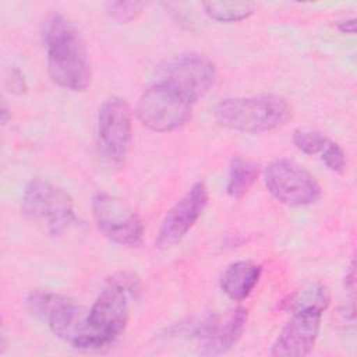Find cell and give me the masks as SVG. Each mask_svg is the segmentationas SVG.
Masks as SVG:
<instances>
[{
	"mask_svg": "<svg viewBox=\"0 0 357 357\" xmlns=\"http://www.w3.org/2000/svg\"><path fill=\"white\" fill-rule=\"evenodd\" d=\"M322 312L301 311L291 314V318L279 332L271 354L276 357H300L308 354L318 339Z\"/></svg>",
	"mask_w": 357,
	"mask_h": 357,
	"instance_id": "7c38bea8",
	"label": "cell"
},
{
	"mask_svg": "<svg viewBox=\"0 0 357 357\" xmlns=\"http://www.w3.org/2000/svg\"><path fill=\"white\" fill-rule=\"evenodd\" d=\"M218 79L212 59L199 53H185L167 60L159 70L160 81L194 105L204 98Z\"/></svg>",
	"mask_w": 357,
	"mask_h": 357,
	"instance_id": "5b68a950",
	"label": "cell"
},
{
	"mask_svg": "<svg viewBox=\"0 0 357 357\" xmlns=\"http://www.w3.org/2000/svg\"><path fill=\"white\" fill-rule=\"evenodd\" d=\"M208 199L206 185L202 181H195L165 213L156 233L155 245L166 250L180 243L204 213Z\"/></svg>",
	"mask_w": 357,
	"mask_h": 357,
	"instance_id": "30bf717a",
	"label": "cell"
},
{
	"mask_svg": "<svg viewBox=\"0 0 357 357\" xmlns=\"http://www.w3.org/2000/svg\"><path fill=\"white\" fill-rule=\"evenodd\" d=\"M262 268L251 259H238L229 264L220 273L222 291L233 301L245 300L259 282Z\"/></svg>",
	"mask_w": 357,
	"mask_h": 357,
	"instance_id": "4fadbf2b",
	"label": "cell"
},
{
	"mask_svg": "<svg viewBox=\"0 0 357 357\" xmlns=\"http://www.w3.org/2000/svg\"><path fill=\"white\" fill-rule=\"evenodd\" d=\"M128 312V291L117 280L110 279L96 296L86 318L89 326L112 344L123 335Z\"/></svg>",
	"mask_w": 357,
	"mask_h": 357,
	"instance_id": "8fae6325",
	"label": "cell"
},
{
	"mask_svg": "<svg viewBox=\"0 0 357 357\" xmlns=\"http://www.w3.org/2000/svg\"><path fill=\"white\" fill-rule=\"evenodd\" d=\"M1 124H7V121L11 119V113H10V107L6 103V99L1 100Z\"/></svg>",
	"mask_w": 357,
	"mask_h": 357,
	"instance_id": "603a6c76",
	"label": "cell"
},
{
	"mask_svg": "<svg viewBox=\"0 0 357 357\" xmlns=\"http://www.w3.org/2000/svg\"><path fill=\"white\" fill-rule=\"evenodd\" d=\"M289 113V102L273 93L226 98L213 107V117L222 127L245 134L271 131L279 127Z\"/></svg>",
	"mask_w": 357,
	"mask_h": 357,
	"instance_id": "3957f363",
	"label": "cell"
},
{
	"mask_svg": "<svg viewBox=\"0 0 357 357\" xmlns=\"http://www.w3.org/2000/svg\"><path fill=\"white\" fill-rule=\"evenodd\" d=\"M47 73L52 81L68 91L81 92L91 85L92 68L85 40L63 14L52 13L42 29Z\"/></svg>",
	"mask_w": 357,
	"mask_h": 357,
	"instance_id": "6da1fadb",
	"label": "cell"
},
{
	"mask_svg": "<svg viewBox=\"0 0 357 357\" xmlns=\"http://www.w3.org/2000/svg\"><path fill=\"white\" fill-rule=\"evenodd\" d=\"M145 6L142 1H113L107 4V13L119 24H127L135 20Z\"/></svg>",
	"mask_w": 357,
	"mask_h": 357,
	"instance_id": "d6986e66",
	"label": "cell"
},
{
	"mask_svg": "<svg viewBox=\"0 0 357 357\" xmlns=\"http://www.w3.org/2000/svg\"><path fill=\"white\" fill-rule=\"evenodd\" d=\"M247 317H248L247 308L236 307L229 312L226 318H222V324L216 335V339L209 347L206 354L216 356L230 350L243 336V332L247 324Z\"/></svg>",
	"mask_w": 357,
	"mask_h": 357,
	"instance_id": "9a60e30c",
	"label": "cell"
},
{
	"mask_svg": "<svg viewBox=\"0 0 357 357\" xmlns=\"http://www.w3.org/2000/svg\"><path fill=\"white\" fill-rule=\"evenodd\" d=\"M92 216L98 230L110 241L124 247H139L144 225L138 213L121 198L98 192L92 198Z\"/></svg>",
	"mask_w": 357,
	"mask_h": 357,
	"instance_id": "ba28073f",
	"label": "cell"
},
{
	"mask_svg": "<svg viewBox=\"0 0 357 357\" xmlns=\"http://www.w3.org/2000/svg\"><path fill=\"white\" fill-rule=\"evenodd\" d=\"M96 134L103 153L113 163L124 162L132 144V112L124 99L110 96L100 105Z\"/></svg>",
	"mask_w": 357,
	"mask_h": 357,
	"instance_id": "9c48e42d",
	"label": "cell"
},
{
	"mask_svg": "<svg viewBox=\"0 0 357 357\" xmlns=\"http://www.w3.org/2000/svg\"><path fill=\"white\" fill-rule=\"evenodd\" d=\"M192 105L160 81L151 84L139 96L135 114L139 123L156 132H172L191 119Z\"/></svg>",
	"mask_w": 357,
	"mask_h": 357,
	"instance_id": "8992f818",
	"label": "cell"
},
{
	"mask_svg": "<svg viewBox=\"0 0 357 357\" xmlns=\"http://www.w3.org/2000/svg\"><path fill=\"white\" fill-rule=\"evenodd\" d=\"M291 141L300 152L305 155H315L322 151L329 138L318 130L296 128L291 134Z\"/></svg>",
	"mask_w": 357,
	"mask_h": 357,
	"instance_id": "ac0fdd59",
	"label": "cell"
},
{
	"mask_svg": "<svg viewBox=\"0 0 357 357\" xmlns=\"http://www.w3.org/2000/svg\"><path fill=\"white\" fill-rule=\"evenodd\" d=\"M202 8L211 20L222 24L238 22L254 14V6L248 1H205Z\"/></svg>",
	"mask_w": 357,
	"mask_h": 357,
	"instance_id": "e0dca14e",
	"label": "cell"
},
{
	"mask_svg": "<svg viewBox=\"0 0 357 357\" xmlns=\"http://www.w3.org/2000/svg\"><path fill=\"white\" fill-rule=\"evenodd\" d=\"M28 310L45 319L49 329L59 339L78 350H102L109 343L88 324V310L74 301L52 293L33 291L26 298Z\"/></svg>",
	"mask_w": 357,
	"mask_h": 357,
	"instance_id": "7a4b0ae2",
	"label": "cell"
},
{
	"mask_svg": "<svg viewBox=\"0 0 357 357\" xmlns=\"http://www.w3.org/2000/svg\"><path fill=\"white\" fill-rule=\"evenodd\" d=\"M337 28L342 33H354V31H356V18H350V20L339 22Z\"/></svg>",
	"mask_w": 357,
	"mask_h": 357,
	"instance_id": "7402d4cb",
	"label": "cell"
},
{
	"mask_svg": "<svg viewBox=\"0 0 357 357\" xmlns=\"http://www.w3.org/2000/svg\"><path fill=\"white\" fill-rule=\"evenodd\" d=\"M329 293L321 283H307L283 301V308L290 314L301 311L322 312L329 305Z\"/></svg>",
	"mask_w": 357,
	"mask_h": 357,
	"instance_id": "2e32d148",
	"label": "cell"
},
{
	"mask_svg": "<svg viewBox=\"0 0 357 357\" xmlns=\"http://www.w3.org/2000/svg\"><path fill=\"white\" fill-rule=\"evenodd\" d=\"M7 85H8L10 91L14 95H22L28 89V85H26V81H25V77H24L22 71L18 67H15V66H13L10 68V71H8Z\"/></svg>",
	"mask_w": 357,
	"mask_h": 357,
	"instance_id": "44dd1931",
	"label": "cell"
},
{
	"mask_svg": "<svg viewBox=\"0 0 357 357\" xmlns=\"http://www.w3.org/2000/svg\"><path fill=\"white\" fill-rule=\"evenodd\" d=\"M259 176L258 166L240 155L231 158L229 163L226 192L233 199H241L254 185Z\"/></svg>",
	"mask_w": 357,
	"mask_h": 357,
	"instance_id": "5bb4252c",
	"label": "cell"
},
{
	"mask_svg": "<svg viewBox=\"0 0 357 357\" xmlns=\"http://www.w3.org/2000/svg\"><path fill=\"white\" fill-rule=\"evenodd\" d=\"M21 211L50 236H61L77 222L71 195L64 188L39 177L25 185Z\"/></svg>",
	"mask_w": 357,
	"mask_h": 357,
	"instance_id": "277c9868",
	"label": "cell"
},
{
	"mask_svg": "<svg viewBox=\"0 0 357 357\" xmlns=\"http://www.w3.org/2000/svg\"><path fill=\"white\" fill-rule=\"evenodd\" d=\"M264 180L271 195L291 208L315 204L322 194L315 177L301 165L287 158L272 160L265 167Z\"/></svg>",
	"mask_w": 357,
	"mask_h": 357,
	"instance_id": "52a82bcc",
	"label": "cell"
},
{
	"mask_svg": "<svg viewBox=\"0 0 357 357\" xmlns=\"http://www.w3.org/2000/svg\"><path fill=\"white\" fill-rule=\"evenodd\" d=\"M321 153V160L325 165V167L333 173H343L346 169V153L343 148L333 142L328 141L326 145L322 148Z\"/></svg>",
	"mask_w": 357,
	"mask_h": 357,
	"instance_id": "ffe728a7",
	"label": "cell"
}]
</instances>
